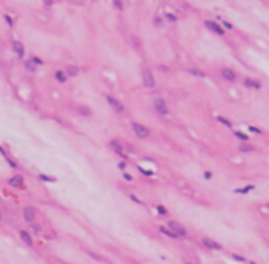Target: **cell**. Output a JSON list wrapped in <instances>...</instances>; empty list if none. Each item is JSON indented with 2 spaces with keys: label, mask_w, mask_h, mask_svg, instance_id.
I'll use <instances>...</instances> for the list:
<instances>
[{
  "label": "cell",
  "mask_w": 269,
  "mask_h": 264,
  "mask_svg": "<svg viewBox=\"0 0 269 264\" xmlns=\"http://www.w3.org/2000/svg\"><path fill=\"white\" fill-rule=\"evenodd\" d=\"M5 19H6V22H8V24H10V25H13V19H11V18H10V16H8V14H5Z\"/></svg>",
  "instance_id": "d590c367"
},
{
  "label": "cell",
  "mask_w": 269,
  "mask_h": 264,
  "mask_svg": "<svg viewBox=\"0 0 269 264\" xmlns=\"http://www.w3.org/2000/svg\"><path fill=\"white\" fill-rule=\"evenodd\" d=\"M168 226H169V229L173 232H176L177 236H187V229L184 228V226H180L177 221H174V220H169V221H168Z\"/></svg>",
  "instance_id": "277c9868"
},
{
  "label": "cell",
  "mask_w": 269,
  "mask_h": 264,
  "mask_svg": "<svg viewBox=\"0 0 269 264\" xmlns=\"http://www.w3.org/2000/svg\"><path fill=\"white\" fill-rule=\"evenodd\" d=\"M124 179H125V180H128V182H130V180H132L133 177H132V176H130V174H127V172H124Z\"/></svg>",
  "instance_id": "e575fe53"
},
{
  "label": "cell",
  "mask_w": 269,
  "mask_h": 264,
  "mask_svg": "<svg viewBox=\"0 0 269 264\" xmlns=\"http://www.w3.org/2000/svg\"><path fill=\"white\" fill-rule=\"evenodd\" d=\"M233 258L236 259V261H239V263H245V261H247L245 258H242V256H239V255H233Z\"/></svg>",
  "instance_id": "4dcf8cb0"
},
{
  "label": "cell",
  "mask_w": 269,
  "mask_h": 264,
  "mask_svg": "<svg viewBox=\"0 0 269 264\" xmlns=\"http://www.w3.org/2000/svg\"><path fill=\"white\" fill-rule=\"evenodd\" d=\"M78 112L82 114V116H90V114H92V111H90V108H87V106H79L78 108Z\"/></svg>",
  "instance_id": "d6986e66"
},
{
  "label": "cell",
  "mask_w": 269,
  "mask_h": 264,
  "mask_svg": "<svg viewBox=\"0 0 269 264\" xmlns=\"http://www.w3.org/2000/svg\"><path fill=\"white\" fill-rule=\"evenodd\" d=\"M159 70H160V71H163V73H165V71H168V67H163V65H160V67H159Z\"/></svg>",
  "instance_id": "f35d334b"
},
{
  "label": "cell",
  "mask_w": 269,
  "mask_h": 264,
  "mask_svg": "<svg viewBox=\"0 0 269 264\" xmlns=\"http://www.w3.org/2000/svg\"><path fill=\"white\" fill-rule=\"evenodd\" d=\"M239 150H241V152H250V150H253V145H250V144H242L241 147H239Z\"/></svg>",
  "instance_id": "44dd1931"
},
{
  "label": "cell",
  "mask_w": 269,
  "mask_h": 264,
  "mask_svg": "<svg viewBox=\"0 0 269 264\" xmlns=\"http://www.w3.org/2000/svg\"><path fill=\"white\" fill-rule=\"evenodd\" d=\"M32 60H33V62H35L36 63V65H41V59H38V57H32Z\"/></svg>",
  "instance_id": "836d02e7"
},
{
  "label": "cell",
  "mask_w": 269,
  "mask_h": 264,
  "mask_svg": "<svg viewBox=\"0 0 269 264\" xmlns=\"http://www.w3.org/2000/svg\"><path fill=\"white\" fill-rule=\"evenodd\" d=\"M25 68L29 70V71H32V73H33V71L36 70V63L33 62L32 59H30V60H27V62H25Z\"/></svg>",
  "instance_id": "ac0fdd59"
},
{
  "label": "cell",
  "mask_w": 269,
  "mask_h": 264,
  "mask_svg": "<svg viewBox=\"0 0 269 264\" xmlns=\"http://www.w3.org/2000/svg\"><path fill=\"white\" fill-rule=\"evenodd\" d=\"M19 237H21V239H22V242L27 243L29 247H32V245H33V239H32V236H30L27 231H19Z\"/></svg>",
  "instance_id": "8fae6325"
},
{
  "label": "cell",
  "mask_w": 269,
  "mask_h": 264,
  "mask_svg": "<svg viewBox=\"0 0 269 264\" xmlns=\"http://www.w3.org/2000/svg\"><path fill=\"white\" fill-rule=\"evenodd\" d=\"M245 86L247 87H253V89H261V84L255 79H245Z\"/></svg>",
  "instance_id": "2e32d148"
},
{
  "label": "cell",
  "mask_w": 269,
  "mask_h": 264,
  "mask_svg": "<svg viewBox=\"0 0 269 264\" xmlns=\"http://www.w3.org/2000/svg\"><path fill=\"white\" fill-rule=\"evenodd\" d=\"M5 160H6V161H8V165H10V166H11L13 169H18V163H16V161H13V160H11V158H10V157H8V155H6V157H5Z\"/></svg>",
  "instance_id": "603a6c76"
},
{
  "label": "cell",
  "mask_w": 269,
  "mask_h": 264,
  "mask_svg": "<svg viewBox=\"0 0 269 264\" xmlns=\"http://www.w3.org/2000/svg\"><path fill=\"white\" fill-rule=\"evenodd\" d=\"M248 131H252V133H255V134H261V130H258L257 127H248Z\"/></svg>",
  "instance_id": "f1b7e54d"
},
{
  "label": "cell",
  "mask_w": 269,
  "mask_h": 264,
  "mask_svg": "<svg viewBox=\"0 0 269 264\" xmlns=\"http://www.w3.org/2000/svg\"><path fill=\"white\" fill-rule=\"evenodd\" d=\"M160 232H161V234H165V236H168V237H173V239L179 237V236H177L176 232H173V231H171V229H166V228H163V226H161V228H160Z\"/></svg>",
  "instance_id": "e0dca14e"
},
{
  "label": "cell",
  "mask_w": 269,
  "mask_h": 264,
  "mask_svg": "<svg viewBox=\"0 0 269 264\" xmlns=\"http://www.w3.org/2000/svg\"><path fill=\"white\" fill-rule=\"evenodd\" d=\"M203 245L207 247V248H212V250H220V248H222L220 243H217L215 240L209 239V237H204V239H203Z\"/></svg>",
  "instance_id": "9c48e42d"
},
{
  "label": "cell",
  "mask_w": 269,
  "mask_h": 264,
  "mask_svg": "<svg viewBox=\"0 0 269 264\" xmlns=\"http://www.w3.org/2000/svg\"><path fill=\"white\" fill-rule=\"evenodd\" d=\"M22 215H24V218H25V221H29V223H32L33 220H35V215H36V212H35V209L33 207H24V212H22Z\"/></svg>",
  "instance_id": "8992f818"
},
{
  "label": "cell",
  "mask_w": 269,
  "mask_h": 264,
  "mask_svg": "<svg viewBox=\"0 0 269 264\" xmlns=\"http://www.w3.org/2000/svg\"><path fill=\"white\" fill-rule=\"evenodd\" d=\"M38 179H40V180H43V182H52V180H54V179L48 177V176H45V174H40Z\"/></svg>",
  "instance_id": "484cf974"
},
{
  "label": "cell",
  "mask_w": 269,
  "mask_h": 264,
  "mask_svg": "<svg viewBox=\"0 0 269 264\" xmlns=\"http://www.w3.org/2000/svg\"><path fill=\"white\" fill-rule=\"evenodd\" d=\"M253 185H248V187H244V188H237V190H234V193H242V195H244V193H248L250 190H253Z\"/></svg>",
  "instance_id": "ffe728a7"
},
{
  "label": "cell",
  "mask_w": 269,
  "mask_h": 264,
  "mask_svg": "<svg viewBox=\"0 0 269 264\" xmlns=\"http://www.w3.org/2000/svg\"><path fill=\"white\" fill-rule=\"evenodd\" d=\"M63 71H65L67 76H78L79 68H78V67H75V65H68V67H65V68H63Z\"/></svg>",
  "instance_id": "4fadbf2b"
},
{
  "label": "cell",
  "mask_w": 269,
  "mask_h": 264,
  "mask_svg": "<svg viewBox=\"0 0 269 264\" xmlns=\"http://www.w3.org/2000/svg\"><path fill=\"white\" fill-rule=\"evenodd\" d=\"M45 3H46V6H49L52 3V0H45Z\"/></svg>",
  "instance_id": "7bdbcfd3"
},
{
  "label": "cell",
  "mask_w": 269,
  "mask_h": 264,
  "mask_svg": "<svg viewBox=\"0 0 269 264\" xmlns=\"http://www.w3.org/2000/svg\"><path fill=\"white\" fill-rule=\"evenodd\" d=\"M0 154H2V155H3V157H6V152H5V150H3V147H0Z\"/></svg>",
  "instance_id": "b9f144b4"
},
{
  "label": "cell",
  "mask_w": 269,
  "mask_h": 264,
  "mask_svg": "<svg viewBox=\"0 0 269 264\" xmlns=\"http://www.w3.org/2000/svg\"><path fill=\"white\" fill-rule=\"evenodd\" d=\"M128 196H130V199H132L133 202H136V204H139V206H143V204H144V202L141 201V199H138V198H136V196H134V195H128Z\"/></svg>",
  "instance_id": "4316f807"
},
{
  "label": "cell",
  "mask_w": 269,
  "mask_h": 264,
  "mask_svg": "<svg viewBox=\"0 0 269 264\" xmlns=\"http://www.w3.org/2000/svg\"><path fill=\"white\" fill-rule=\"evenodd\" d=\"M143 82L146 87H154L155 86V79H154V74L149 68H144L143 70Z\"/></svg>",
  "instance_id": "7a4b0ae2"
},
{
  "label": "cell",
  "mask_w": 269,
  "mask_h": 264,
  "mask_svg": "<svg viewBox=\"0 0 269 264\" xmlns=\"http://www.w3.org/2000/svg\"><path fill=\"white\" fill-rule=\"evenodd\" d=\"M188 71H190L191 74H195V76H200V77H203V76H204V73H201V71H198V70H196V68H190V70H188Z\"/></svg>",
  "instance_id": "d4e9b609"
},
{
  "label": "cell",
  "mask_w": 269,
  "mask_h": 264,
  "mask_svg": "<svg viewBox=\"0 0 269 264\" xmlns=\"http://www.w3.org/2000/svg\"><path fill=\"white\" fill-rule=\"evenodd\" d=\"M157 212H159V214H161V215H166V214H168V211L163 207V206H157Z\"/></svg>",
  "instance_id": "83f0119b"
},
{
  "label": "cell",
  "mask_w": 269,
  "mask_h": 264,
  "mask_svg": "<svg viewBox=\"0 0 269 264\" xmlns=\"http://www.w3.org/2000/svg\"><path fill=\"white\" fill-rule=\"evenodd\" d=\"M132 130H133V133L136 134L138 138H147L149 136V133H150L147 127H144V125H141V123H136V122L132 125Z\"/></svg>",
  "instance_id": "6da1fadb"
},
{
  "label": "cell",
  "mask_w": 269,
  "mask_h": 264,
  "mask_svg": "<svg viewBox=\"0 0 269 264\" xmlns=\"http://www.w3.org/2000/svg\"><path fill=\"white\" fill-rule=\"evenodd\" d=\"M106 101L109 103V106L113 108L116 112H124V104L120 103L117 98H114L113 95H106Z\"/></svg>",
  "instance_id": "5b68a950"
},
{
  "label": "cell",
  "mask_w": 269,
  "mask_h": 264,
  "mask_svg": "<svg viewBox=\"0 0 269 264\" xmlns=\"http://www.w3.org/2000/svg\"><path fill=\"white\" fill-rule=\"evenodd\" d=\"M0 220H2V212H0Z\"/></svg>",
  "instance_id": "ee69618b"
},
{
  "label": "cell",
  "mask_w": 269,
  "mask_h": 264,
  "mask_svg": "<svg viewBox=\"0 0 269 264\" xmlns=\"http://www.w3.org/2000/svg\"><path fill=\"white\" fill-rule=\"evenodd\" d=\"M32 229H33V231H35V232H38V234H40V231H41V228H40L38 225H35V223H33V221H32Z\"/></svg>",
  "instance_id": "1f68e13d"
},
{
  "label": "cell",
  "mask_w": 269,
  "mask_h": 264,
  "mask_svg": "<svg viewBox=\"0 0 269 264\" xmlns=\"http://www.w3.org/2000/svg\"><path fill=\"white\" fill-rule=\"evenodd\" d=\"M154 109L157 111V112L160 114V116H166L169 111H168V106H166V103H165L161 98H157L155 101H154Z\"/></svg>",
  "instance_id": "3957f363"
},
{
  "label": "cell",
  "mask_w": 269,
  "mask_h": 264,
  "mask_svg": "<svg viewBox=\"0 0 269 264\" xmlns=\"http://www.w3.org/2000/svg\"><path fill=\"white\" fill-rule=\"evenodd\" d=\"M234 136H236V138H239V139H242V141L248 139V136H247V134H244L242 131H234Z\"/></svg>",
  "instance_id": "7402d4cb"
},
{
  "label": "cell",
  "mask_w": 269,
  "mask_h": 264,
  "mask_svg": "<svg viewBox=\"0 0 269 264\" xmlns=\"http://www.w3.org/2000/svg\"><path fill=\"white\" fill-rule=\"evenodd\" d=\"M119 168H120V169H125V168H127V163H125V161H120V163H119Z\"/></svg>",
  "instance_id": "8d00e7d4"
},
{
  "label": "cell",
  "mask_w": 269,
  "mask_h": 264,
  "mask_svg": "<svg viewBox=\"0 0 269 264\" xmlns=\"http://www.w3.org/2000/svg\"><path fill=\"white\" fill-rule=\"evenodd\" d=\"M54 77H56V81L57 82H60V84H65L67 82V74L63 70H57L56 73H54Z\"/></svg>",
  "instance_id": "5bb4252c"
},
{
  "label": "cell",
  "mask_w": 269,
  "mask_h": 264,
  "mask_svg": "<svg viewBox=\"0 0 269 264\" xmlns=\"http://www.w3.org/2000/svg\"><path fill=\"white\" fill-rule=\"evenodd\" d=\"M111 149H113L114 152H116L117 155H120V157H124V158H127L125 155H124V145L119 143V141H111Z\"/></svg>",
  "instance_id": "ba28073f"
},
{
  "label": "cell",
  "mask_w": 269,
  "mask_h": 264,
  "mask_svg": "<svg viewBox=\"0 0 269 264\" xmlns=\"http://www.w3.org/2000/svg\"><path fill=\"white\" fill-rule=\"evenodd\" d=\"M13 51L18 57H24V45L21 41H13Z\"/></svg>",
  "instance_id": "30bf717a"
},
{
  "label": "cell",
  "mask_w": 269,
  "mask_h": 264,
  "mask_svg": "<svg viewBox=\"0 0 269 264\" xmlns=\"http://www.w3.org/2000/svg\"><path fill=\"white\" fill-rule=\"evenodd\" d=\"M204 177H206V179H211V177H212V174H211L209 171H206V172H204Z\"/></svg>",
  "instance_id": "ab89813d"
},
{
  "label": "cell",
  "mask_w": 269,
  "mask_h": 264,
  "mask_svg": "<svg viewBox=\"0 0 269 264\" xmlns=\"http://www.w3.org/2000/svg\"><path fill=\"white\" fill-rule=\"evenodd\" d=\"M114 6H117L119 10H122V8H124V6H122V2H120V0H114Z\"/></svg>",
  "instance_id": "d6a6232c"
},
{
  "label": "cell",
  "mask_w": 269,
  "mask_h": 264,
  "mask_svg": "<svg viewBox=\"0 0 269 264\" xmlns=\"http://www.w3.org/2000/svg\"><path fill=\"white\" fill-rule=\"evenodd\" d=\"M166 18L169 19V21H176V16L174 14H166Z\"/></svg>",
  "instance_id": "74e56055"
},
{
  "label": "cell",
  "mask_w": 269,
  "mask_h": 264,
  "mask_svg": "<svg viewBox=\"0 0 269 264\" xmlns=\"http://www.w3.org/2000/svg\"><path fill=\"white\" fill-rule=\"evenodd\" d=\"M223 25L226 27V29H233V25H231L230 22H225V21H223Z\"/></svg>",
  "instance_id": "60d3db41"
},
{
  "label": "cell",
  "mask_w": 269,
  "mask_h": 264,
  "mask_svg": "<svg viewBox=\"0 0 269 264\" xmlns=\"http://www.w3.org/2000/svg\"><path fill=\"white\" fill-rule=\"evenodd\" d=\"M204 25H206L207 29H211L212 32H215L217 35H223V33H225V30L222 29V27L218 25V24H215V22H212V21H206V22H204Z\"/></svg>",
  "instance_id": "52a82bcc"
},
{
  "label": "cell",
  "mask_w": 269,
  "mask_h": 264,
  "mask_svg": "<svg viewBox=\"0 0 269 264\" xmlns=\"http://www.w3.org/2000/svg\"><path fill=\"white\" fill-rule=\"evenodd\" d=\"M222 76H223L226 81H230V82L236 81V74H234V71H233V70H228V68L222 70Z\"/></svg>",
  "instance_id": "7c38bea8"
},
{
  "label": "cell",
  "mask_w": 269,
  "mask_h": 264,
  "mask_svg": "<svg viewBox=\"0 0 269 264\" xmlns=\"http://www.w3.org/2000/svg\"><path fill=\"white\" fill-rule=\"evenodd\" d=\"M217 120H218V122H222L223 125H226V127H231V122L228 120V119H225V117H217Z\"/></svg>",
  "instance_id": "cb8c5ba5"
},
{
  "label": "cell",
  "mask_w": 269,
  "mask_h": 264,
  "mask_svg": "<svg viewBox=\"0 0 269 264\" xmlns=\"http://www.w3.org/2000/svg\"><path fill=\"white\" fill-rule=\"evenodd\" d=\"M139 171L143 172L144 176H154V171H149V169H143V168H139Z\"/></svg>",
  "instance_id": "f546056e"
},
{
  "label": "cell",
  "mask_w": 269,
  "mask_h": 264,
  "mask_svg": "<svg viewBox=\"0 0 269 264\" xmlns=\"http://www.w3.org/2000/svg\"><path fill=\"white\" fill-rule=\"evenodd\" d=\"M10 185H13V187H21L22 184H24V177L22 176H14V177H11L8 180Z\"/></svg>",
  "instance_id": "9a60e30c"
}]
</instances>
